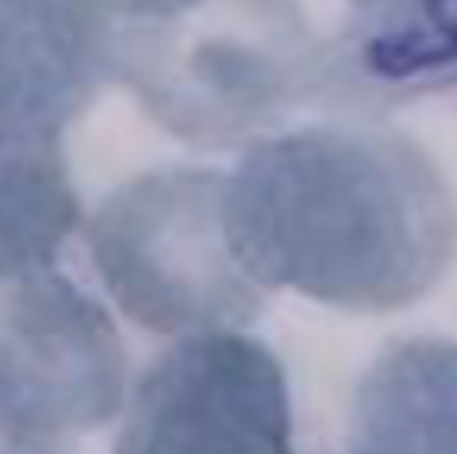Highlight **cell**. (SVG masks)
<instances>
[{"label": "cell", "mask_w": 457, "mask_h": 454, "mask_svg": "<svg viewBox=\"0 0 457 454\" xmlns=\"http://www.w3.org/2000/svg\"><path fill=\"white\" fill-rule=\"evenodd\" d=\"M225 227L246 276L359 310L426 297L457 254V203L396 131L313 126L262 136L225 174Z\"/></svg>", "instance_id": "obj_1"}, {"label": "cell", "mask_w": 457, "mask_h": 454, "mask_svg": "<svg viewBox=\"0 0 457 454\" xmlns=\"http://www.w3.org/2000/svg\"><path fill=\"white\" fill-rule=\"evenodd\" d=\"M112 75L177 139L236 147L262 139L303 102L313 59L287 0H198L126 19L112 37Z\"/></svg>", "instance_id": "obj_2"}, {"label": "cell", "mask_w": 457, "mask_h": 454, "mask_svg": "<svg viewBox=\"0 0 457 454\" xmlns=\"http://www.w3.org/2000/svg\"><path fill=\"white\" fill-rule=\"evenodd\" d=\"M88 249L110 297L158 334L241 329L265 289L238 265L225 227V174L166 169L123 185L88 225Z\"/></svg>", "instance_id": "obj_3"}, {"label": "cell", "mask_w": 457, "mask_h": 454, "mask_svg": "<svg viewBox=\"0 0 457 454\" xmlns=\"http://www.w3.org/2000/svg\"><path fill=\"white\" fill-rule=\"evenodd\" d=\"M0 286V436L40 447L107 423L126 353L102 302L54 270Z\"/></svg>", "instance_id": "obj_4"}, {"label": "cell", "mask_w": 457, "mask_h": 454, "mask_svg": "<svg viewBox=\"0 0 457 454\" xmlns=\"http://www.w3.org/2000/svg\"><path fill=\"white\" fill-rule=\"evenodd\" d=\"M115 454H295L278 359L238 329L179 337L142 375Z\"/></svg>", "instance_id": "obj_5"}, {"label": "cell", "mask_w": 457, "mask_h": 454, "mask_svg": "<svg viewBox=\"0 0 457 454\" xmlns=\"http://www.w3.org/2000/svg\"><path fill=\"white\" fill-rule=\"evenodd\" d=\"M112 37L99 0H0V153L62 150L112 75Z\"/></svg>", "instance_id": "obj_6"}, {"label": "cell", "mask_w": 457, "mask_h": 454, "mask_svg": "<svg viewBox=\"0 0 457 454\" xmlns=\"http://www.w3.org/2000/svg\"><path fill=\"white\" fill-rule=\"evenodd\" d=\"M353 442L386 454H457V343L415 337L383 351L353 401Z\"/></svg>", "instance_id": "obj_7"}, {"label": "cell", "mask_w": 457, "mask_h": 454, "mask_svg": "<svg viewBox=\"0 0 457 454\" xmlns=\"http://www.w3.org/2000/svg\"><path fill=\"white\" fill-rule=\"evenodd\" d=\"M351 56L380 91L457 86V0H348Z\"/></svg>", "instance_id": "obj_8"}, {"label": "cell", "mask_w": 457, "mask_h": 454, "mask_svg": "<svg viewBox=\"0 0 457 454\" xmlns=\"http://www.w3.org/2000/svg\"><path fill=\"white\" fill-rule=\"evenodd\" d=\"M78 219L62 150L0 153V284L54 270Z\"/></svg>", "instance_id": "obj_9"}, {"label": "cell", "mask_w": 457, "mask_h": 454, "mask_svg": "<svg viewBox=\"0 0 457 454\" xmlns=\"http://www.w3.org/2000/svg\"><path fill=\"white\" fill-rule=\"evenodd\" d=\"M107 13L123 16V19H155V16H169L177 13L198 0H99Z\"/></svg>", "instance_id": "obj_10"}, {"label": "cell", "mask_w": 457, "mask_h": 454, "mask_svg": "<svg viewBox=\"0 0 457 454\" xmlns=\"http://www.w3.org/2000/svg\"><path fill=\"white\" fill-rule=\"evenodd\" d=\"M0 454H46L40 447H35V444H13V442H8L5 447H0Z\"/></svg>", "instance_id": "obj_11"}, {"label": "cell", "mask_w": 457, "mask_h": 454, "mask_svg": "<svg viewBox=\"0 0 457 454\" xmlns=\"http://www.w3.org/2000/svg\"><path fill=\"white\" fill-rule=\"evenodd\" d=\"M345 454H386V452H378V450H372V447H364V444H351V450Z\"/></svg>", "instance_id": "obj_12"}]
</instances>
